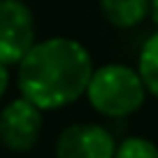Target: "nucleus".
I'll use <instances>...</instances> for the list:
<instances>
[{"label":"nucleus","mask_w":158,"mask_h":158,"mask_svg":"<svg viewBox=\"0 0 158 158\" xmlns=\"http://www.w3.org/2000/svg\"><path fill=\"white\" fill-rule=\"evenodd\" d=\"M7 89H10V68L0 63V100L5 98Z\"/></svg>","instance_id":"9"},{"label":"nucleus","mask_w":158,"mask_h":158,"mask_svg":"<svg viewBox=\"0 0 158 158\" xmlns=\"http://www.w3.org/2000/svg\"><path fill=\"white\" fill-rule=\"evenodd\" d=\"M93 58L81 42L72 37H49L26 51L16 63V86L21 98L42 112L77 102L86 93Z\"/></svg>","instance_id":"1"},{"label":"nucleus","mask_w":158,"mask_h":158,"mask_svg":"<svg viewBox=\"0 0 158 158\" xmlns=\"http://www.w3.org/2000/svg\"><path fill=\"white\" fill-rule=\"evenodd\" d=\"M42 123L44 118L40 107L26 98L12 100L0 112V144L16 153L30 151L42 135Z\"/></svg>","instance_id":"4"},{"label":"nucleus","mask_w":158,"mask_h":158,"mask_svg":"<svg viewBox=\"0 0 158 158\" xmlns=\"http://www.w3.org/2000/svg\"><path fill=\"white\" fill-rule=\"evenodd\" d=\"M112 133L100 123H72L56 139V158H114Z\"/></svg>","instance_id":"5"},{"label":"nucleus","mask_w":158,"mask_h":158,"mask_svg":"<svg viewBox=\"0 0 158 158\" xmlns=\"http://www.w3.org/2000/svg\"><path fill=\"white\" fill-rule=\"evenodd\" d=\"M35 44V16L23 0H0V63L16 65Z\"/></svg>","instance_id":"3"},{"label":"nucleus","mask_w":158,"mask_h":158,"mask_svg":"<svg viewBox=\"0 0 158 158\" xmlns=\"http://www.w3.org/2000/svg\"><path fill=\"white\" fill-rule=\"evenodd\" d=\"M84 95L98 114L123 118L144 105L147 89L135 68H128L123 63H107L93 68Z\"/></svg>","instance_id":"2"},{"label":"nucleus","mask_w":158,"mask_h":158,"mask_svg":"<svg viewBox=\"0 0 158 158\" xmlns=\"http://www.w3.org/2000/svg\"><path fill=\"white\" fill-rule=\"evenodd\" d=\"M149 16H151L153 23L158 26V0H149Z\"/></svg>","instance_id":"10"},{"label":"nucleus","mask_w":158,"mask_h":158,"mask_svg":"<svg viewBox=\"0 0 158 158\" xmlns=\"http://www.w3.org/2000/svg\"><path fill=\"white\" fill-rule=\"evenodd\" d=\"M100 14L109 26L128 30L149 16V0H100Z\"/></svg>","instance_id":"6"},{"label":"nucleus","mask_w":158,"mask_h":158,"mask_svg":"<svg viewBox=\"0 0 158 158\" xmlns=\"http://www.w3.org/2000/svg\"><path fill=\"white\" fill-rule=\"evenodd\" d=\"M135 70H137L147 93L158 98V33L147 37V42L142 44V51H139L137 68Z\"/></svg>","instance_id":"7"},{"label":"nucleus","mask_w":158,"mask_h":158,"mask_svg":"<svg viewBox=\"0 0 158 158\" xmlns=\"http://www.w3.org/2000/svg\"><path fill=\"white\" fill-rule=\"evenodd\" d=\"M114 158H158V147L147 137H126L116 144Z\"/></svg>","instance_id":"8"}]
</instances>
